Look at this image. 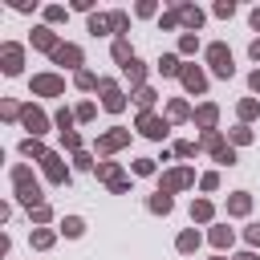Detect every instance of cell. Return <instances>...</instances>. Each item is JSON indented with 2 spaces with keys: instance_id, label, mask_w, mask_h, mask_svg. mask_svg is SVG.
<instances>
[{
  "instance_id": "6da1fadb",
  "label": "cell",
  "mask_w": 260,
  "mask_h": 260,
  "mask_svg": "<svg viewBox=\"0 0 260 260\" xmlns=\"http://www.w3.org/2000/svg\"><path fill=\"white\" fill-rule=\"evenodd\" d=\"M252 86H256V90H260V74H256V78H252Z\"/></svg>"
}]
</instances>
